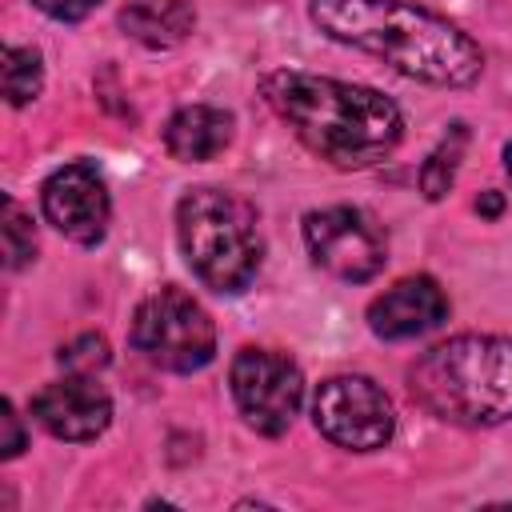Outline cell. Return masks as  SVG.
Masks as SVG:
<instances>
[{
    "mask_svg": "<svg viewBox=\"0 0 512 512\" xmlns=\"http://www.w3.org/2000/svg\"><path fill=\"white\" fill-rule=\"evenodd\" d=\"M308 16L328 40L380 56L424 84L468 88L484 72L476 40L412 0H312Z\"/></svg>",
    "mask_w": 512,
    "mask_h": 512,
    "instance_id": "obj_1",
    "label": "cell"
},
{
    "mask_svg": "<svg viewBox=\"0 0 512 512\" xmlns=\"http://www.w3.org/2000/svg\"><path fill=\"white\" fill-rule=\"evenodd\" d=\"M260 96L308 152L336 168H372L404 136L400 108L364 84L280 68L260 80Z\"/></svg>",
    "mask_w": 512,
    "mask_h": 512,
    "instance_id": "obj_2",
    "label": "cell"
},
{
    "mask_svg": "<svg viewBox=\"0 0 512 512\" xmlns=\"http://www.w3.org/2000/svg\"><path fill=\"white\" fill-rule=\"evenodd\" d=\"M120 28L144 48H176L192 36L196 12L188 0H128L120 8Z\"/></svg>",
    "mask_w": 512,
    "mask_h": 512,
    "instance_id": "obj_13",
    "label": "cell"
},
{
    "mask_svg": "<svg viewBox=\"0 0 512 512\" xmlns=\"http://www.w3.org/2000/svg\"><path fill=\"white\" fill-rule=\"evenodd\" d=\"M56 360H60V368H64V372L96 376L112 356H108V340H104L100 332H84V336H76L72 344H64Z\"/></svg>",
    "mask_w": 512,
    "mask_h": 512,
    "instance_id": "obj_17",
    "label": "cell"
},
{
    "mask_svg": "<svg viewBox=\"0 0 512 512\" xmlns=\"http://www.w3.org/2000/svg\"><path fill=\"white\" fill-rule=\"evenodd\" d=\"M0 428H4V440H0V456H4V460L20 456V452H24V428H20V416H16L12 400H4V404H0Z\"/></svg>",
    "mask_w": 512,
    "mask_h": 512,
    "instance_id": "obj_18",
    "label": "cell"
},
{
    "mask_svg": "<svg viewBox=\"0 0 512 512\" xmlns=\"http://www.w3.org/2000/svg\"><path fill=\"white\" fill-rule=\"evenodd\" d=\"M36 256V228L16 200L4 196V264L16 272Z\"/></svg>",
    "mask_w": 512,
    "mask_h": 512,
    "instance_id": "obj_16",
    "label": "cell"
},
{
    "mask_svg": "<svg viewBox=\"0 0 512 512\" xmlns=\"http://www.w3.org/2000/svg\"><path fill=\"white\" fill-rule=\"evenodd\" d=\"M32 416L48 436L84 444V440H96L112 424V400L96 384V376L68 372L64 380L44 384L32 396Z\"/></svg>",
    "mask_w": 512,
    "mask_h": 512,
    "instance_id": "obj_10",
    "label": "cell"
},
{
    "mask_svg": "<svg viewBox=\"0 0 512 512\" xmlns=\"http://www.w3.org/2000/svg\"><path fill=\"white\" fill-rule=\"evenodd\" d=\"M44 88V64H40V52L36 48H16L8 44L4 48V96L12 108H24L40 96Z\"/></svg>",
    "mask_w": 512,
    "mask_h": 512,
    "instance_id": "obj_15",
    "label": "cell"
},
{
    "mask_svg": "<svg viewBox=\"0 0 512 512\" xmlns=\"http://www.w3.org/2000/svg\"><path fill=\"white\" fill-rule=\"evenodd\" d=\"M476 212H480V216H500V196H496V192H484V196L476 200Z\"/></svg>",
    "mask_w": 512,
    "mask_h": 512,
    "instance_id": "obj_20",
    "label": "cell"
},
{
    "mask_svg": "<svg viewBox=\"0 0 512 512\" xmlns=\"http://www.w3.org/2000/svg\"><path fill=\"white\" fill-rule=\"evenodd\" d=\"M232 400L248 428L260 436H284L304 400L300 364L272 348H240L228 372Z\"/></svg>",
    "mask_w": 512,
    "mask_h": 512,
    "instance_id": "obj_6",
    "label": "cell"
},
{
    "mask_svg": "<svg viewBox=\"0 0 512 512\" xmlns=\"http://www.w3.org/2000/svg\"><path fill=\"white\" fill-rule=\"evenodd\" d=\"M132 348L164 372H200L216 356L212 316L180 288H160L144 296L132 312Z\"/></svg>",
    "mask_w": 512,
    "mask_h": 512,
    "instance_id": "obj_5",
    "label": "cell"
},
{
    "mask_svg": "<svg viewBox=\"0 0 512 512\" xmlns=\"http://www.w3.org/2000/svg\"><path fill=\"white\" fill-rule=\"evenodd\" d=\"M304 244L316 268H324L336 280L364 284L372 280L388 260V240L376 228V220L360 208L336 204L304 216Z\"/></svg>",
    "mask_w": 512,
    "mask_h": 512,
    "instance_id": "obj_8",
    "label": "cell"
},
{
    "mask_svg": "<svg viewBox=\"0 0 512 512\" xmlns=\"http://www.w3.org/2000/svg\"><path fill=\"white\" fill-rule=\"evenodd\" d=\"M44 16H52V20H64V24H76V20H84L92 8H100V0H32Z\"/></svg>",
    "mask_w": 512,
    "mask_h": 512,
    "instance_id": "obj_19",
    "label": "cell"
},
{
    "mask_svg": "<svg viewBox=\"0 0 512 512\" xmlns=\"http://www.w3.org/2000/svg\"><path fill=\"white\" fill-rule=\"evenodd\" d=\"M312 420L324 440L348 452H376L396 432V408L368 376H328L312 396Z\"/></svg>",
    "mask_w": 512,
    "mask_h": 512,
    "instance_id": "obj_7",
    "label": "cell"
},
{
    "mask_svg": "<svg viewBox=\"0 0 512 512\" xmlns=\"http://www.w3.org/2000/svg\"><path fill=\"white\" fill-rule=\"evenodd\" d=\"M448 320V296L432 276H404L368 304V328L380 340H412Z\"/></svg>",
    "mask_w": 512,
    "mask_h": 512,
    "instance_id": "obj_11",
    "label": "cell"
},
{
    "mask_svg": "<svg viewBox=\"0 0 512 512\" xmlns=\"http://www.w3.org/2000/svg\"><path fill=\"white\" fill-rule=\"evenodd\" d=\"M504 172H508V180H512V144H504Z\"/></svg>",
    "mask_w": 512,
    "mask_h": 512,
    "instance_id": "obj_21",
    "label": "cell"
},
{
    "mask_svg": "<svg viewBox=\"0 0 512 512\" xmlns=\"http://www.w3.org/2000/svg\"><path fill=\"white\" fill-rule=\"evenodd\" d=\"M176 236L188 268L212 292H244L264 260L256 208L224 188H188L176 204Z\"/></svg>",
    "mask_w": 512,
    "mask_h": 512,
    "instance_id": "obj_4",
    "label": "cell"
},
{
    "mask_svg": "<svg viewBox=\"0 0 512 512\" xmlns=\"http://www.w3.org/2000/svg\"><path fill=\"white\" fill-rule=\"evenodd\" d=\"M40 208H44V220L60 236H68L72 244H84V248L104 240L108 216H112L108 184L96 172V164H88V160L56 168L40 188Z\"/></svg>",
    "mask_w": 512,
    "mask_h": 512,
    "instance_id": "obj_9",
    "label": "cell"
},
{
    "mask_svg": "<svg viewBox=\"0 0 512 512\" xmlns=\"http://www.w3.org/2000/svg\"><path fill=\"white\" fill-rule=\"evenodd\" d=\"M232 132H236L232 112L212 104H188L172 112V120L164 124V148L172 160L200 164V160H216L232 144Z\"/></svg>",
    "mask_w": 512,
    "mask_h": 512,
    "instance_id": "obj_12",
    "label": "cell"
},
{
    "mask_svg": "<svg viewBox=\"0 0 512 512\" xmlns=\"http://www.w3.org/2000/svg\"><path fill=\"white\" fill-rule=\"evenodd\" d=\"M464 144H468V128H464V124H452V128L440 136V144L428 152V160L420 164V192H424L428 200H444L448 188L456 184Z\"/></svg>",
    "mask_w": 512,
    "mask_h": 512,
    "instance_id": "obj_14",
    "label": "cell"
},
{
    "mask_svg": "<svg viewBox=\"0 0 512 512\" xmlns=\"http://www.w3.org/2000/svg\"><path fill=\"white\" fill-rule=\"evenodd\" d=\"M408 392L460 428L512 420V336H452L408 368Z\"/></svg>",
    "mask_w": 512,
    "mask_h": 512,
    "instance_id": "obj_3",
    "label": "cell"
}]
</instances>
